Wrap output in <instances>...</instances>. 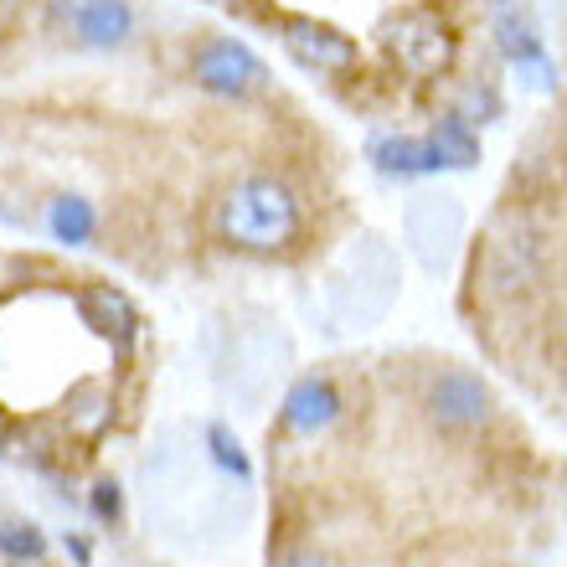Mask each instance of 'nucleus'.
<instances>
[{
    "label": "nucleus",
    "mask_w": 567,
    "mask_h": 567,
    "mask_svg": "<svg viewBox=\"0 0 567 567\" xmlns=\"http://www.w3.org/2000/svg\"><path fill=\"white\" fill-rule=\"evenodd\" d=\"M192 78L217 99H248L269 83V68L258 58L254 47L233 42V37H217L192 58Z\"/></svg>",
    "instance_id": "6"
},
{
    "label": "nucleus",
    "mask_w": 567,
    "mask_h": 567,
    "mask_svg": "<svg viewBox=\"0 0 567 567\" xmlns=\"http://www.w3.org/2000/svg\"><path fill=\"white\" fill-rule=\"evenodd\" d=\"M0 557H6V563H42L47 532L31 522H0Z\"/></svg>",
    "instance_id": "16"
},
{
    "label": "nucleus",
    "mask_w": 567,
    "mask_h": 567,
    "mask_svg": "<svg viewBox=\"0 0 567 567\" xmlns=\"http://www.w3.org/2000/svg\"><path fill=\"white\" fill-rule=\"evenodd\" d=\"M279 42L289 47V58L310 73H326V78H341V73H357V42L346 37L341 27H330L320 16H284L279 21Z\"/></svg>",
    "instance_id": "5"
},
{
    "label": "nucleus",
    "mask_w": 567,
    "mask_h": 567,
    "mask_svg": "<svg viewBox=\"0 0 567 567\" xmlns=\"http://www.w3.org/2000/svg\"><path fill=\"white\" fill-rule=\"evenodd\" d=\"M78 305H83V320H89L109 346H120V351H130V346L140 341V330H145L135 299L124 295V289H114V284H93V289H83Z\"/></svg>",
    "instance_id": "11"
},
{
    "label": "nucleus",
    "mask_w": 567,
    "mask_h": 567,
    "mask_svg": "<svg viewBox=\"0 0 567 567\" xmlns=\"http://www.w3.org/2000/svg\"><path fill=\"white\" fill-rule=\"evenodd\" d=\"M284 341L279 336H269V330H254V336H243L238 346H233V392H238L243 403H258L264 392L274 388V377L284 372Z\"/></svg>",
    "instance_id": "9"
},
{
    "label": "nucleus",
    "mask_w": 567,
    "mask_h": 567,
    "mask_svg": "<svg viewBox=\"0 0 567 567\" xmlns=\"http://www.w3.org/2000/svg\"><path fill=\"white\" fill-rule=\"evenodd\" d=\"M382 47H388V58L408 78H444L454 68V58H460L454 27L439 11H423V6L392 16L388 27H382Z\"/></svg>",
    "instance_id": "2"
},
{
    "label": "nucleus",
    "mask_w": 567,
    "mask_h": 567,
    "mask_svg": "<svg viewBox=\"0 0 567 567\" xmlns=\"http://www.w3.org/2000/svg\"><path fill=\"white\" fill-rule=\"evenodd\" d=\"M341 419H346V398H341V388H336V377L310 372L284 392V408H279L284 433L315 439V433H330Z\"/></svg>",
    "instance_id": "8"
},
{
    "label": "nucleus",
    "mask_w": 567,
    "mask_h": 567,
    "mask_svg": "<svg viewBox=\"0 0 567 567\" xmlns=\"http://www.w3.org/2000/svg\"><path fill=\"white\" fill-rule=\"evenodd\" d=\"M423 408H429V419L444 433H480V429H491V419H495V392L470 367L444 361L423 382Z\"/></svg>",
    "instance_id": "3"
},
{
    "label": "nucleus",
    "mask_w": 567,
    "mask_h": 567,
    "mask_svg": "<svg viewBox=\"0 0 567 567\" xmlns=\"http://www.w3.org/2000/svg\"><path fill=\"white\" fill-rule=\"evenodd\" d=\"M429 140L439 145L449 171H475L480 165V124H470L460 109H444V114L433 120Z\"/></svg>",
    "instance_id": "13"
},
{
    "label": "nucleus",
    "mask_w": 567,
    "mask_h": 567,
    "mask_svg": "<svg viewBox=\"0 0 567 567\" xmlns=\"http://www.w3.org/2000/svg\"><path fill=\"white\" fill-rule=\"evenodd\" d=\"M89 506H93V516H99V522H120V511H124L120 485H114V480H99V485H93V495H89Z\"/></svg>",
    "instance_id": "19"
},
{
    "label": "nucleus",
    "mask_w": 567,
    "mask_h": 567,
    "mask_svg": "<svg viewBox=\"0 0 567 567\" xmlns=\"http://www.w3.org/2000/svg\"><path fill=\"white\" fill-rule=\"evenodd\" d=\"M367 161L382 171V176L392 181H419V176H439V171H449L444 155H439V145H433L429 135H377L367 140Z\"/></svg>",
    "instance_id": "10"
},
{
    "label": "nucleus",
    "mask_w": 567,
    "mask_h": 567,
    "mask_svg": "<svg viewBox=\"0 0 567 567\" xmlns=\"http://www.w3.org/2000/svg\"><path fill=\"white\" fill-rule=\"evenodd\" d=\"M73 31L89 47H120L135 31V16H130L124 0H83L73 11Z\"/></svg>",
    "instance_id": "12"
},
{
    "label": "nucleus",
    "mask_w": 567,
    "mask_h": 567,
    "mask_svg": "<svg viewBox=\"0 0 567 567\" xmlns=\"http://www.w3.org/2000/svg\"><path fill=\"white\" fill-rule=\"evenodd\" d=\"M207 444H212V460L223 464L227 475L254 480V464H248V454H243V444H238V439H233V433L223 429V423H212V429H207Z\"/></svg>",
    "instance_id": "18"
},
{
    "label": "nucleus",
    "mask_w": 567,
    "mask_h": 567,
    "mask_svg": "<svg viewBox=\"0 0 567 567\" xmlns=\"http://www.w3.org/2000/svg\"><path fill=\"white\" fill-rule=\"evenodd\" d=\"M114 419V403H109V392L99 382H83V388L68 392V423H73L83 439H99Z\"/></svg>",
    "instance_id": "14"
},
{
    "label": "nucleus",
    "mask_w": 567,
    "mask_h": 567,
    "mask_svg": "<svg viewBox=\"0 0 567 567\" xmlns=\"http://www.w3.org/2000/svg\"><path fill=\"white\" fill-rule=\"evenodd\" d=\"M403 238L429 274L449 269V258H454V248H460V238H464V207L449 192L413 196L403 207Z\"/></svg>",
    "instance_id": "4"
},
{
    "label": "nucleus",
    "mask_w": 567,
    "mask_h": 567,
    "mask_svg": "<svg viewBox=\"0 0 567 567\" xmlns=\"http://www.w3.org/2000/svg\"><path fill=\"white\" fill-rule=\"evenodd\" d=\"M491 31H495V47H501V58L516 68L522 78H532L542 93L557 89V68L547 58V47H542L537 27L522 16L516 0H491Z\"/></svg>",
    "instance_id": "7"
},
{
    "label": "nucleus",
    "mask_w": 567,
    "mask_h": 567,
    "mask_svg": "<svg viewBox=\"0 0 567 567\" xmlns=\"http://www.w3.org/2000/svg\"><path fill=\"white\" fill-rule=\"evenodd\" d=\"M454 109H460L470 124H495L501 114H506V99H501V89H495L491 78H480V83H470V89H464V99Z\"/></svg>",
    "instance_id": "17"
},
{
    "label": "nucleus",
    "mask_w": 567,
    "mask_h": 567,
    "mask_svg": "<svg viewBox=\"0 0 567 567\" xmlns=\"http://www.w3.org/2000/svg\"><path fill=\"white\" fill-rule=\"evenodd\" d=\"M68 553H73L78 567H89V542H83V537H68Z\"/></svg>",
    "instance_id": "21"
},
{
    "label": "nucleus",
    "mask_w": 567,
    "mask_h": 567,
    "mask_svg": "<svg viewBox=\"0 0 567 567\" xmlns=\"http://www.w3.org/2000/svg\"><path fill=\"white\" fill-rule=\"evenodd\" d=\"M207 6H243V0H207Z\"/></svg>",
    "instance_id": "22"
},
{
    "label": "nucleus",
    "mask_w": 567,
    "mask_h": 567,
    "mask_svg": "<svg viewBox=\"0 0 567 567\" xmlns=\"http://www.w3.org/2000/svg\"><path fill=\"white\" fill-rule=\"evenodd\" d=\"M279 567H330L326 557H315V553H295V557H284Z\"/></svg>",
    "instance_id": "20"
},
{
    "label": "nucleus",
    "mask_w": 567,
    "mask_h": 567,
    "mask_svg": "<svg viewBox=\"0 0 567 567\" xmlns=\"http://www.w3.org/2000/svg\"><path fill=\"white\" fill-rule=\"evenodd\" d=\"M299 196L274 176H248L217 202V233L243 254H284L299 238Z\"/></svg>",
    "instance_id": "1"
},
{
    "label": "nucleus",
    "mask_w": 567,
    "mask_h": 567,
    "mask_svg": "<svg viewBox=\"0 0 567 567\" xmlns=\"http://www.w3.org/2000/svg\"><path fill=\"white\" fill-rule=\"evenodd\" d=\"M47 227H52V238H58V243L83 248V243L93 238L99 217H93V207L83 202V196H58V202H52V212H47Z\"/></svg>",
    "instance_id": "15"
}]
</instances>
